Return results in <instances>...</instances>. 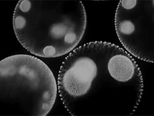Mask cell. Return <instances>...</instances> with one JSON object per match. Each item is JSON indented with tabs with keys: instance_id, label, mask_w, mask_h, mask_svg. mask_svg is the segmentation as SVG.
<instances>
[{
	"instance_id": "3",
	"label": "cell",
	"mask_w": 154,
	"mask_h": 116,
	"mask_svg": "<svg viewBox=\"0 0 154 116\" xmlns=\"http://www.w3.org/2000/svg\"><path fill=\"white\" fill-rule=\"evenodd\" d=\"M57 89L52 71L38 58L20 54L0 62V103L9 114L46 116L56 102Z\"/></svg>"
},
{
	"instance_id": "1",
	"label": "cell",
	"mask_w": 154,
	"mask_h": 116,
	"mask_svg": "<svg viewBox=\"0 0 154 116\" xmlns=\"http://www.w3.org/2000/svg\"><path fill=\"white\" fill-rule=\"evenodd\" d=\"M58 89L72 116H131L142 98L143 79L129 53L116 44L95 41L65 58Z\"/></svg>"
},
{
	"instance_id": "2",
	"label": "cell",
	"mask_w": 154,
	"mask_h": 116,
	"mask_svg": "<svg viewBox=\"0 0 154 116\" xmlns=\"http://www.w3.org/2000/svg\"><path fill=\"white\" fill-rule=\"evenodd\" d=\"M12 22L17 38L27 51L40 57L56 58L80 43L87 16L79 1L21 0Z\"/></svg>"
},
{
	"instance_id": "4",
	"label": "cell",
	"mask_w": 154,
	"mask_h": 116,
	"mask_svg": "<svg viewBox=\"0 0 154 116\" xmlns=\"http://www.w3.org/2000/svg\"><path fill=\"white\" fill-rule=\"evenodd\" d=\"M115 25L119 40L128 53L144 61L154 63V0L120 1Z\"/></svg>"
}]
</instances>
